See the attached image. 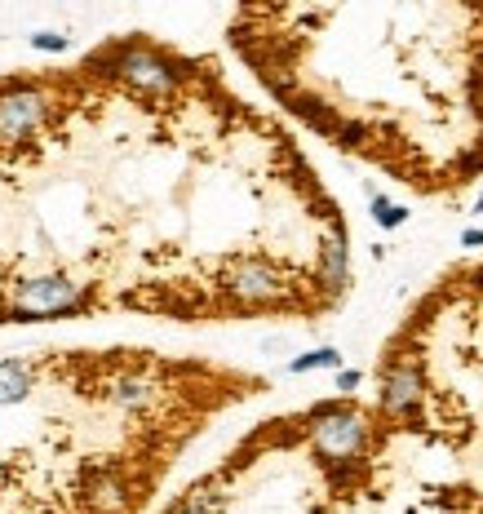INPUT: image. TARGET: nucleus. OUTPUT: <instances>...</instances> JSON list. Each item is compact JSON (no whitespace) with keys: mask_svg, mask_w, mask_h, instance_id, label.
I'll return each instance as SVG.
<instances>
[{"mask_svg":"<svg viewBox=\"0 0 483 514\" xmlns=\"http://www.w3.org/2000/svg\"><path fill=\"white\" fill-rule=\"evenodd\" d=\"M222 40L297 138L430 204L483 182V0L240 5Z\"/></svg>","mask_w":483,"mask_h":514,"instance_id":"obj_2","label":"nucleus"},{"mask_svg":"<svg viewBox=\"0 0 483 514\" xmlns=\"http://www.w3.org/2000/svg\"><path fill=\"white\" fill-rule=\"evenodd\" d=\"M351 289L342 195L226 58L133 27L0 71V333L315 328Z\"/></svg>","mask_w":483,"mask_h":514,"instance_id":"obj_1","label":"nucleus"},{"mask_svg":"<svg viewBox=\"0 0 483 514\" xmlns=\"http://www.w3.org/2000/svg\"><path fill=\"white\" fill-rule=\"evenodd\" d=\"M156 514H448L368 390L266 413Z\"/></svg>","mask_w":483,"mask_h":514,"instance_id":"obj_3","label":"nucleus"},{"mask_svg":"<svg viewBox=\"0 0 483 514\" xmlns=\"http://www.w3.org/2000/svg\"><path fill=\"white\" fill-rule=\"evenodd\" d=\"M364 390L448 514H483V253L439 266L408 297Z\"/></svg>","mask_w":483,"mask_h":514,"instance_id":"obj_4","label":"nucleus"}]
</instances>
